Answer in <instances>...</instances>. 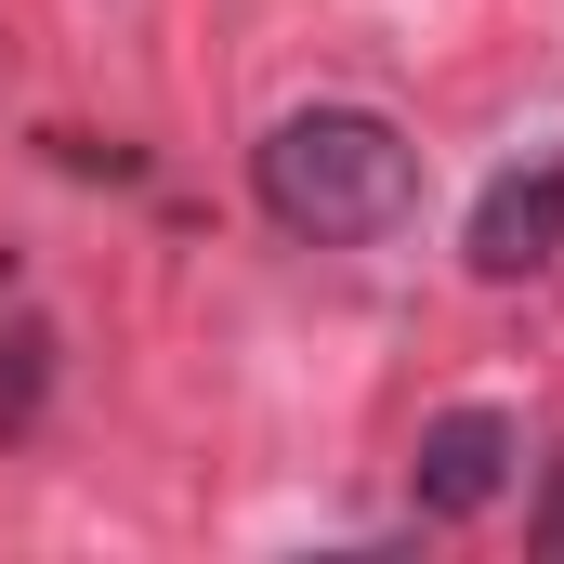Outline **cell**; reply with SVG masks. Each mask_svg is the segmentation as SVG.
I'll return each instance as SVG.
<instances>
[{"label":"cell","instance_id":"6da1fadb","mask_svg":"<svg viewBox=\"0 0 564 564\" xmlns=\"http://www.w3.org/2000/svg\"><path fill=\"white\" fill-rule=\"evenodd\" d=\"M250 197L302 250H381L421 210V144L381 106H289L276 132L250 144Z\"/></svg>","mask_w":564,"mask_h":564},{"label":"cell","instance_id":"277c9868","mask_svg":"<svg viewBox=\"0 0 564 564\" xmlns=\"http://www.w3.org/2000/svg\"><path fill=\"white\" fill-rule=\"evenodd\" d=\"M525 539H539V552L564 564V459H552V486H539V512H525Z\"/></svg>","mask_w":564,"mask_h":564},{"label":"cell","instance_id":"3957f363","mask_svg":"<svg viewBox=\"0 0 564 564\" xmlns=\"http://www.w3.org/2000/svg\"><path fill=\"white\" fill-rule=\"evenodd\" d=\"M564 263V158H525L473 197V276H552Z\"/></svg>","mask_w":564,"mask_h":564},{"label":"cell","instance_id":"7a4b0ae2","mask_svg":"<svg viewBox=\"0 0 564 564\" xmlns=\"http://www.w3.org/2000/svg\"><path fill=\"white\" fill-rule=\"evenodd\" d=\"M512 459H525L512 408H446V421H421L408 499H421L433 525H473V512H499V499H512Z\"/></svg>","mask_w":564,"mask_h":564}]
</instances>
